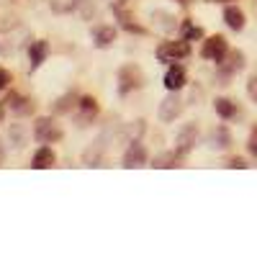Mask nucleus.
Returning <instances> with one entry per match:
<instances>
[{
	"instance_id": "f257e3e1",
	"label": "nucleus",
	"mask_w": 257,
	"mask_h": 257,
	"mask_svg": "<svg viewBox=\"0 0 257 257\" xmlns=\"http://www.w3.org/2000/svg\"><path fill=\"white\" fill-rule=\"evenodd\" d=\"M31 36H29V31L26 29H0V54L3 57H13V54H18V49L26 44Z\"/></svg>"
},
{
	"instance_id": "f03ea898",
	"label": "nucleus",
	"mask_w": 257,
	"mask_h": 257,
	"mask_svg": "<svg viewBox=\"0 0 257 257\" xmlns=\"http://www.w3.org/2000/svg\"><path fill=\"white\" fill-rule=\"evenodd\" d=\"M188 54H190V44L185 39H180V41H165V44L157 47V59L165 62V64H175V62L185 59Z\"/></svg>"
},
{
	"instance_id": "7ed1b4c3",
	"label": "nucleus",
	"mask_w": 257,
	"mask_h": 257,
	"mask_svg": "<svg viewBox=\"0 0 257 257\" xmlns=\"http://www.w3.org/2000/svg\"><path fill=\"white\" fill-rule=\"evenodd\" d=\"M34 139L41 142V144H52V142H59L62 139V128L54 118H36L34 123Z\"/></svg>"
},
{
	"instance_id": "20e7f679",
	"label": "nucleus",
	"mask_w": 257,
	"mask_h": 257,
	"mask_svg": "<svg viewBox=\"0 0 257 257\" xmlns=\"http://www.w3.org/2000/svg\"><path fill=\"white\" fill-rule=\"evenodd\" d=\"M185 108V100L180 95V90H170V95L160 103V121L170 123V121H175Z\"/></svg>"
},
{
	"instance_id": "39448f33",
	"label": "nucleus",
	"mask_w": 257,
	"mask_h": 257,
	"mask_svg": "<svg viewBox=\"0 0 257 257\" xmlns=\"http://www.w3.org/2000/svg\"><path fill=\"white\" fill-rule=\"evenodd\" d=\"M142 85H144V75H142L139 67H134V64H126V67H121V72H118V93H121V95L142 88Z\"/></svg>"
},
{
	"instance_id": "423d86ee",
	"label": "nucleus",
	"mask_w": 257,
	"mask_h": 257,
	"mask_svg": "<svg viewBox=\"0 0 257 257\" xmlns=\"http://www.w3.org/2000/svg\"><path fill=\"white\" fill-rule=\"evenodd\" d=\"M242 67H244V54L242 52H226V57L219 62V80H221V85H226L229 77L242 72Z\"/></svg>"
},
{
	"instance_id": "0eeeda50",
	"label": "nucleus",
	"mask_w": 257,
	"mask_h": 257,
	"mask_svg": "<svg viewBox=\"0 0 257 257\" xmlns=\"http://www.w3.org/2000/svg\"><path fill=\"white\" fill-rule=\"evenodd\" d=\"M196 144H198V126L196 123H185L178 132V137H175V152L180 157H185Z\"/></svg>"
},
{
	"instance_id": "6e6552de",
	"label": "nucleus",
	"mask_w": 257,
	"mask_h": 257,
	"mask_svg": "<svg viewBox=\"0 0 257 257\" xmlns=\"http://www.w3.org/2000/svg\"><path fill=\"white\" fill-rule=\"evenodd\" d=\"M226 52H229V44H226L224 36H211V39H206V41H203V49H201L203 59H211V62H216V64L226 57Z\"/></svg>"
},
{
	"instance_id": "1a4fd4ad",
	"label": "nucleus",
	"mask_w": 257,
	"mask_h": 257,
	"mask_svg": "<svg viewBox=\"0 0 257 257\" xmlns=\"http://www.w3.org/2000/svg\"><path fill=\"white\" fill-rule=\"evenodd\" d=\"M147 162V149L139 139H132L126 147V152H123V167L126 170H134V167H144Z\"/></svg>"
},
{
	"instance_id": "9d476101",
	"label": "nucleus",
	"mask_w": 257,
	"mask_h": 257,
	"mask_svg": "<svg viewBox=\"0 0 257 257\" xmlns=\"http://www.w3.org/2000/svg\"><path fill=\"white\" fill-rule=\"evenodd\" d=\"M185 85V70L180 64H170V70L165 72V88L167 90H183Z\"/></svg>"
},
{
	"instance_id": "9b49d317",
	"label": "nucleus",
	"mask_w": 257,
	"mask_h": 257,
	"mask_svg": "<svg viewBox=\"0 0 257 257\" xmlns=\"http://www.w3.org/2000/svg\"><path fill=\"white\" fill-rule=\"evenodd\" d=\"M113 41H116V29L113 26H98L93 31V44L98 49H108L113 47Z\"/></svg>"
},
{
	"instance_id": "f8f14e48",
	"label": "nucleus",
	"mask_w": 257,
	"mask_h": 257,
	"mask_svg": "<svg viewBox=\"0 0 257 257\" xmlns=\"http://www.w3.org/2000/svg\"><path fill=\"white\" fill-rule=\"evenodd\" d=\"M6 105H8L16 116H29V113L34 111V103H31L29 98H24V95H11V98L6 100Z\"/></svg>"
},
{
	"instance_id": "ddd939ff",
	"label": "nucleus",
	"mask_w": 257,
	"mask_h": 257,
	"mask_svg": "<svg viewBox=\"0 0 257 257\" xmlns=\"http://www.w3.org/2000/svg\"><path fill=\"white\" fill-rule=\"evenodd\" d=\"M49 54V44L47 41H31V47H29V59H31V70H36L41 62L47 59Z\"/></svg>"
},
{
	"instance_id": "4468645a",
	"label": "nucleus",
	"mask_w": 257,
	"mask_h": 257,
	"mask_svg": "<svg viewBox=\"0 0 257 257\" xmlns=\"http://www.w3.org/2000/svg\"><path fill=\"white\" fill-rule=\"evenodd\" d=\"M77 105H80V116H77L80 126H85L88 121L95 118V113H98V103H95V98H80Z\"/></svg>"
},
{
	"instance_id": "2eb2a0df",
	"label": "nucleus",
	"mask_w": 257,
	"mask_h": 257,
	"mask_svg": "<svg viewBox=\"0 0 257 257\" xmlns=\"http://www.w3.org/2000/svg\"><path fill=\"white\" fill-rule=\"evenodd\" d=\"M231 144V137L226 132V126H216L213 132L208 134V147L211 149H226Z\"/></svg>"
},
{
	"instance_id": "dca6fc26",
	"label": "nucleus",
	"mask_w": 257,
	"mask_h": 257,
	"mask_svg": "<svg viewBox=\"0 0 257 257\" xmlns=\"http://www.w3.org/2000/svg\"><path fill=\"white\" fill-rule=\"evenodd\" d=\"M224 21H226V26H229L231 31H242V29H244V13H242V8H237V6H229V8L224 11Z\"/></svg>"
},
{
	"instance_id": "f3484780",
	"label": "nucleus",
	"mask_w": 257,
	"mask_h": 257,
	"mask_svg": "<svg viewBox=\"0 0 257 257\" xmlns=\"http://www.w3.org/2000/svg\"><path fill=\"white\" fill-rule=\"evenodd\" d=\"M54 165V152H52V147H41L36 149V155H34V167L36 170H47Z\"/></svg>"
},
{
	"instance_id": "a211bd4d",
	"label": "nucleus",
	"mask_w": 257,
	"mask_h": 257,
	"mask_svg": "<svg viewBox=\"0 0 257 257\" xmlns=\"http://www.w3.org/2000/svg\"><path fill=\"white\" fill-rule=\"evenodd\" d=\"M152 21H155V26L162 29L165 34H173L175 31V18L170 16V13H165V11H155L152 13Z\"/></svg>"
},
{
	"instance_id": "6ab92c4d",
	"label": "nucleus",
	"mask_w": 257,
	"mask_h": 257,
	"mask_svg": "<svg viewBox=\"0 0 257 257\" xmlns=\"http://www.w3.org/2000/svg\"><path fill=\"white\" fill-rule=\"evenodd\" d=\"M213 108H216V113H219L221 118L237 116V105H234L229 98H216V100H213Z\"/></svg>"
},
{
	"instance_id": "aec40b11",
	"label": "nucleus",
	"mask_w": 257,
	"mask_h": 257,
	"mask_svg": "<svg viewBox=\"0 0 257 257\" xmlns=\"http://www.w3.org/2000/svg\"><path fill=\"white\" fill-rule=\"evenodd\" d=\"M180 34H183L185 41H198V39H203V29L196 26L193 21H185V24L180 26Z\"/></svg>"
},
{
	"instance_id": "412c9836",
	"label": "nucleus",
	"mask_w": 257,
	"mask_h": 257,
	"mask_svg": "<svg viewBox=\"0 0 257 257\" xmlns=\"http://www.w3.org/2000/svg\"><path fill=\"white\" fill-rule=\"evenodd\" d=\"M180 155L178 152H167V155H160V157H155V162H152V167H175V160H178Z\"/></svg>"
},
{
	"instance_id": "4be33fe9",
	"label": "nucleus",
	"mask_w": 257,
	"mask_h": 257,
	"mask_svg": "<svg viewBox=\"0 0 257 257\" xmlns=\"http://www.w3.org/2000/svg\"><path fill=\"white\" fill-rule=\"evenodd\" d=\"M8 139H11V144L16 147V149H21L26 144V139H24V132H21V126H11V132H8Z\"/></svg>"
},
{
	"instance_id": "5701e85b",
	"label": "nucleus",
	"mask_w": 257,
	"mask_h": 257,
	"mask_svg": "<svg viewBox=\"0 0 257 257\" xmlns=\"http://www.w3.org/2000/svg\"><path fill=\"white\" fill-rule=\"evenodd\" d=\"M116 16H118V21H121V26L126 29V31H137V34H142V26H137V24H132V18H128L121 8H116Z\"/></svg>"
},
{
	"instance_id": "b1692460",
	"label": "nucleus",
	"mask_w": 257,
	"mask_h": 257,
	"mask_svg": "<svg viewBox=\"0 0 257 257\" xmlns=\"http://www.w3.org/2000/svg\"><path fill=\"white\" fill-rule=\"evenodd\" d=\"M247 93H249V98L257 103V75L249 77V82H247Z\"/></svg>"
},
{
	"instance_id": "393cba45",
	"label": "nucleus",
	"mask_w": 257,
	"mask_h": 257,
	"mask_svg": "<svg viewBox=\"0 0 257 257\" xmlns=\"http://www.w3.org/2000/svg\"><path fill=\"white\" fill-rule=\"evenodd\" d=\"M247 149L257 157V126H254V132H252V137H249V144H247Z\"/></svg>"
},
{
	"instance_id": "a878e982",
	"label": "nucleus",
	"mask_w": 257,
	"mask_h": 257,
	"mask_svg": "<svg viewBox=\"0 0 257 257\" xmlns=\"http://www.w3.org/2000/svg\"><path fill=\"white\" fill-rule=\"evenodd\" d=\"M70 100H72V95H64V98L54 105V108H57V111H70Z\"/></svg>"
},
{
	"instance_id": "bb28decb",
	"label": "nucleus",
	"mask_w": 257,
	"mask_h": 257,
	"mask_svg": "<svg viewBox=\"0 0 257 257\" xmlns=\"http://www.w3.org/2000/svg\"><path fill=\"white\" fill-rule=\"evenodd\" d=\"M8 82H11V72L8 70H0V90H6Z\"/></svg>"
},
{
	"instance_id": "cd10ccee",
	"label": "nucleus",
	"mask_w": 257,
	"mask_h": 257,
	"mask_svg": "<svg viewBox=\"0 0 257 257\" xmlns=\"http://www.w3.org/2000/svg\"><path fill=\"white\" fill-rule=\"evenodd\" d=\"M229 167H234V170H244V167H247V162L237 157V160H231V162H229Z\"/></svg>"
},
{
	"instance_id": "c85d7f7f",
	"label": "nucleus",
	"mask_w": 257,
	"mask_h": 257,
	"mask_svg": "<svg viewBox=\"0 0 257 257\" xmlns=\"http://www.w3.org/2000/svg\"><path fill=\"white\" fill-rule=\"evenodd\" d=\"M178 3H180V6H188V3H190V0H178Z\"/></svg>"
},
{
	"instance_id": "c756f323",
	"label": "nucleus",
	"mask_w": 257,
	"mask_h": 257,
	"mask_svg": "<svg viewBox=\"0 0 257 257\" xmlns=\"http://www.w3.org/2000/svg\"><path fill=\"white\" fill-rule=\"evenodd\" d=\"M208 3H226V0H208Z\"/></svg>"
},
{
	"instance_id": "7c9ffc66",
	"label": "nucleus",
	"mask_w": 257,
	"mask_h": 257,
	"mask_svg": "<svg viewBox=\"0 0 257 257\" xmlns=\"http://www.w3.org/2000/svg\"><path fill=\"white\" fill-rule=\"evenodd\" d=\"M252 6H254V13H257V0H252Z\"/></svg>"
},
{
	"instance_id": "2f4dec72",
	"label": "nucleus",
	"mask_w": 257,
	"mask_h": 257,
	"mask_svg": "<svg viewBox=\"0 0 257 257\" xmlns=\"http://www.w3.org/2000/svg\"><path fill=\"white\" fill-rule=\"evenodd\" d=\"M0 157H3V149H0Z\"/></svg>"
}]
</instances>
